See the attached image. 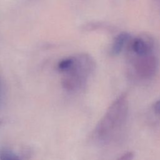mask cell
I'll list each match as a JSON object with an SVG mask.
<instances>
[{
    "label": "cell",
    "instance_id": "1",
    "mask_svg": "<svg viewBox=\"0 0 160 160\" xmlns=\"http://www.w3.org/2000/svg\"><path fill=\"white\" fill-rule=\"evenodd\" d=\"M128 114L126 99L120 97L111 105L97 125L95 130L97 138L104 142L114 139L126 124Z\"/></svg>",
    "mask_w": 160,
    "mask_h": 160
},
{
    "label": "cell",
    "instance_id": "5",
    "mask_svg": "<svg viewBox=\"0 0 160 160\" xmlns=\"http://www.w3.org/2000/svg\"><path fill=\"white\" fill-rule=\"evenodd\" d=\"M134 153L132 151H128L124 153L122 156L119 157L117 160H132L134 158Z\"/></svg>",
    "mask_w": 160,
    "mask_h": 160
},
{
    "label": "cell",
    "instance_id": "2",
    "mask_svg": "<svg viewBox=\"0 0 160 160\" xmlns=\"http://www.w3.org/2000/svg\"><path fill=\"white\" fill-rule=\"evenodd\" d=\"M128 38V35L126 33L120 34L116 38L112 48V52L114 54H118L119 53Z\"/></svg>",
    "mask_w": 160,
    "mask_h": 160
},
{
    "label": "cell",
    "instance_id": "3",
    "mask_svg": "<svg viewBox=\"0 0 160 160\" xmlns=\"http://www.w3.org/2000/svg\"><path fill=\"white\" fill-rule=\"evenodd\" d=\"M134 51L139 55H145L148 52V46L146 43L141 39H136L134 40L132 45Z\"/></svg>",
    "mask_w": 160,
    "mask_h": 160
},
{
    "label": "cell",
    "instance_id": "4",
    "mask_svg": "<svg viewBox=\"0 0 160 160\" xmlns=\"http://www.w3.org/2000/svg\"><path fill=\"white\" fill-rule=\"evenodd\" d=\"M0 160H20L15 154L10 151H3L0 153Z\"/></svg>",
    "mask_w": 160,
    "mask_h": 160
},
{
    "label": "cell",
    "instance_id": "6",
    "mask_svg": "<svg viewBox=\"0 0 160 160\" xmlns=\"http://www.w3.org/2000/svg\"><path fill=\"white\" fill-rule=\"evenodd\" d=\"M154 111L156 114H160V100L158 101L154 105Z\"/></svg>",
    "mask_w": 160,
    "mask_h": 160
}]
</instances>
